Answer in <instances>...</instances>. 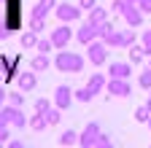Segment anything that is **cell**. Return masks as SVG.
Returning a JSON list of instances; mask_svg holds the SVG:
<instances>
[{
    "label": "cell",
    "instance_id": "ac0fdd59",
    "mask_svg": "<svg viewBox=\"0 0 151 148\" xmlns=\"http://www.w3.org/2000/svg\"><path fill=\"white\" fill-rule=\"evenodd\" d=\"M60 145L68 148V145H78V132L76 129H65V132L60 135Z\"/></svg>",
    "mask_w": 151,
    "mask_h": 148
},
{
    "label": "cell",
    "instance_id": "277c9868",
    "mask_svg": "<svg viewBox=\"0 0 151 148\" xmlns=\"http://www.w3.org/2000/svg\"><path fill=\"white\" fill-rule=\"evenodd\" d=\"M97 38H100V24H94L89 19H84L81 27L76 30V41H78L81 46H89L92 41H97Z\"/></svg>",
    "mask_w": 151,
    "mask_h": 148
},
{
    "label": "cell",
    "instance_id": "e575fe53",
    "mask_svg": "<svg viewBox=\"0 0 151 148\" xmlns=\"http://www.w3.org/2000/svg\"><path fill=\"white\" fill-rule=\"evenodd\" d=\"M6 100H8V92H6V86H0V108L6 105Z\"/></svg>",
    "mask_w": 151,
    "mask_h": 148
},
{
    "label": "cell",
    "instance_id": "7c38bea8",
    "mask_svg": "<svg viewBox=\"0 0 151 148\" xmlns=\"http://www.w3.org/2000/svg\"><path fill=\"white\" fill-rule=\"evenodd\" d=\"M132 76V62H111L108 65V78H129Z\"/></svg>",
    "mask_w": 151,
    "mask_h": 148
},
{
    "label": "cell",
    "instance_id": "8fae6325",
    "mask_svg": "<svg viewBox=\"0 0 151 148\" xmlns=\"http://www.w3.org/2000/svg\"><path fill=\"white\" fill-rule=\"evenodd\" d=\"M38 86V78H35V70H24V73H16V89H22L24 94H30V92Z\"/></svg>",
    "mask_w": 151,
    "mask_h": 148
},
{
    "label": "cell",
    "instance_id": "ba28073f",
    "mask_svg": "<svg viewBox=\"0 0 151 148\" xmlns=\"http://www.w3.org/2000/svg\"><path fill=\"white\" fill-rule=\"evenodd\" d=\"M100 124L97 121H89L86 127H84V132L78 135V145L81 148H94V143H97V137H100Z\"/></svg>",
    "mask_w": 151,
    "mask_h": 148
},
{
    "label": "cell",
    "instance_id": "4fadbf2b",
    "mask_svg": "<svg viewBox=\"0 0 151 148\" xmlns=\"http://www.w3.org/2000/svg\"><path fill=\"white\" fill-rule=\"evenodd\" d=\"M57 8V0H38V3L32 6L30 16H41V19H49V14Z\"/></svg>",
    "mask_w": 151,
    "mask_h": 148
},
{
    "label": "cell",
    "instance_id": "ffe728a7",
    "mask_svg": "<svg viewBox=\"0 0 151 148\" xmlns=\"http://www.w3.org/2000/svg\"><path fill=\"white\" fill-rule=\"evenodd\" d=\"M57 46H54V41L51 38H38V43H35V51L38 54H51Z\"/></svg>",
    "mask_w": 151,
    "mask_h": 148
},
{
    "label": "cell",
    "instance_id": "d590c367",
    "mask_svg": "<svg viewBox=\"0 0 151 148\" xmlns=\"http://www.w3.org/2000/svg\"><path fill=\"white\" fill-rule=\"evenodd\" d=\"M6 145H8V148H24V143H22V140H8Z\"/></svg>",
    "mask_w": 151,
    "mask_h": 148
},
{
    "label": "cell",
    "instance_id": "d6a6232c",
    "mask_svg": "<svg viewBox=\"0 0 151 148\" xmlns=\"http://www.w3.org/2000/svg\"><path fill=\"white\" fill-rule=\"evenodd\" d=\"M78 6H81L84 11H92L94 6H97V0H78Z\"/></svg>",
    "mask_w": 151,
    "mask_h": 148
},
{
    "label": "cell",
    "instance_id": "6da1fadb",
    "mask_svg": "<svg viewBox=\"0 0 151 148\" xmlns=\"http://www.w3.org/2000/svg\"><path fill=\"white\" fill-rule=\"evenodd\" d=\"M54 67L60 73H81L86 67V59L81 57L78 51H68V49H60L54 57Z\"/></svg>",
    "mask_w": 151,
    "mask_h": 148
},
{
    "label": "cell",
    "instance_id": "74e56055",
    "mask_svg": "<svg viewBox=\"0 0 151 148\" xmlns=\"http://www.w3.org/2000/svg\"><path fill=\"white\" fill-rule=\"evenodd\" d=\"M146 127H148V129H151V119H148V121H146Z\"/></svg>",
    "mask_w": 151,
    "mask_h": 148
},
{
    "label": "cell",
    "instance_id": "52a82bcc",
    "mask_svg": "<svg viewBox=\"0 0 151 148\" xmlns=\"http://www.w3.org/2000/svg\"><path fill=\"white\" fill-rule=\"evenodd\" d=\"M3 110H6V116H8V124L14 127V129H24V127H30V119L24 116V110L22 108H16V105H3Z\"/></svg>",
    "mask_w": 151,
    "mask_h": 148
},
{
    "label": "cell",
    "instance_id": "4316f807",
    "mask_svg": "<svg viewBox=\"0 0 151 148\" xmlns=\"http://www.w3.org/2000/svg\"><path fill=\"white\" fill-rule=\"evenodd\" d=\"M30 30H35L38 35H41L46 30V19H41V16H30Z\"/></svg>",
    "mask_w": 151,
    "mask_h": 148
},
{
    "label": "cell",
    "instance_id": "e0dca14e",
    "mask_svg": "<svg viewBox=\"0 0 151 148\" xmlns=\"http://www.w3.org/2000/svg\"><path fill=\"white\" fill-rule=\"evenodd\" d=\"M46 127H49L46 113H38V110H35V116H30V129H35V132H43Z\"/></svg>",
    "mask_w": 151,
    "mask_h": 148
},
{
    "label": "cell",
    "instance_id": "9c48e42d",
    "mask_svg": "<svg viewBox=\"0 0 151 148\" xmlns=\"http://www.w3.org/2000/svg\"><path fill=\"white\" fill-rule=\"evenodd\" d=\"M119 16L124 19V24H127V27H140V24H143V16H146V14H143V11H140L135 3H127V6L122 8V14H119Z\"/></svg>",
    "mask_w": 151,
    "mask_h": 148
},
{
    "label": "cell",
    "instance_id": "8d00e7d4",
    "mask_svg": "<svg viewBox=\"0 0 151 148\" xmlns=\"http://www.w3.org/2000/svg\"><path fill=\"white\" fill-rule=\"evenodd\" d=\"M146 105H148V110H151V94H148V100H146Z\"/></svg>",
    "mask_w": 151,
    "mask_h": 148
},
{
    "label": "cell",
    "instance_id": "5bb4252c",
    "mask_svg": "<svg viewBox=\"0 0 151 148\" xmlns=\"http://www.w3.org/2000/svg\"><path fill=\"white\" fill-rule=\"evenodd\" d=\"M105 84H108V78L103 76V73H92V76H89V81H86V89L92 92V94H94V97H97V94H100V92L105 89Z\"/></svg>",
    "mask_w": 151,
    "mask_h": 148
},
{
    "label": "cell",
    "instance_id": "4dcf8cb0",
    "mask_svg": "<svg viewBox=\"0 0 151 148\" xmlns=\"http://www.w3.org/2000/svg\"><path fill=\"white\" fill-rule=\"evenodd\" d=\"M124 6H127V0H113V3H111V14H122Z\"/></svg>",
    "mask_w": 151,
    "mask_h": 148
},
{
    "label": "cell",
    "instance_id": "f546056e",
    "mask_svg": "<svg viewBox=\"0 0 151 148\" xmlns=\"http://www.w3.org/2000/svg\"><path fill=\"white\" fill-rule=\"evenodd\" d=\"M49 108H51V102H49L46 97H38V100H35V110H38V113H46Z\"/></svg>",
    "mask_w": 151,
    "mask_h": 148
},
{
    "label": "cell",
    "instance_id": "44dd1931",
    "mask_svg": "<svg viewBox=\"0 0 151 148\" xmlns=\"http://www.w3.org/2000/svg\"><path fill=\"white\" fill-rule=\"evenodd\" d=\"M35 43H38V32L35 30H24L22 32V46L24 49H35Z\"/></svg>",
    "mask_w": 151,
    "mask_h": 148
},
{
    "label": "cell",
    "instance_id": "1f68e13d",
    "mask_svg": "<svg viewBox=\"0 0 151 148\" xmlns=\"http://www.w3.org/2000/svg\"><path fill=\"white\" fill-rule=\"evenodd\" d=\"M11 137V127H0V143H8Z\"/></svg>",
    "mask_w": 151,
    "mask_h": 148
},
{
    "label": "cell",
    "instance_id": "3957f363",
    "mask_svg": "<svg viewBox=\"0 0 151 148\" xmlns=\"http://www.w3.org/2000/svg\"><path fill=\"white\" fill-rule=\"evenodd\" d=\"M54 14H57V19L60 22H78L81 19V14H84V8L78 6V3H57V8H54Z\"/></svg>",
    "mask_w": 151,
    "mask_h": 148
},
{
    "label": "cell",
    "instance_id": "8992f818",
    "mask_svg": "<svg viewBox=\"0 0 151 148\" xmlns=\"http://www.w3.org/2000/svg\"><path fill=\"white\" fill-rule=\"evenodd\" d=\"M105 92H108V97H129V94H132L129 78H108Z\"/></svg>",
    "mask_w": 151,
    "mask_h": 148
},
{
    "label": "cell",
    "instance_id": "f1b7e54d",
    "mask_svg": "<svg viewBox=\"0 0 151 148\" xmlns=\"http://www.w3.org/2000/svg\"><path fill=\"white\" fill-rule=\"evenodd\" d=\"M140 43H143L146 54L151 57V27H148V30H143V35H140Z\"/></svg>",
    "mask_w": 151,
    "mask_h": 148
},
{
    "label": "cell",
    "instance_id": "9a60e30c",
    "mask_svg": "<svg viewBox=\"0 0 151 148\" xmlns=\"http://www.w3.org/2000/svg\"><path fill=\"white\" fill-rule=\"evenodd\" d=\"M127 57H129V62H132V65H140L143 59H148V54H146L143 43H132V46L127 49Z\"/></svg>",
    "mask_w": 151,
    "mask_h": 148
},
{
    "label": "cell",
    "instance_id": "836d02e7",
    "mask_svg": "<svg viewBox=\"0 0 151 148\" xmlns=\"http://www.w3.org/2000/svg\"><path fill=\"white\" fill-rule=\"evenodd\" d=\"M138 8L143 14H151V0H138Z\"/></svg>",
    "mask_w": 151,
    "mask_h": 148
},
{
    "label": "cell",
    "instance_id": "484cf974",
    "mask_svg": "<svg viewBox=\"0 0 151 148\" xmlns=\"http://www.w3.org/2000/svg\"><path fill=\"white\" fill-rule=\"evenodd\" d=\"M148 119H151V110H148V105H140V108L135 110V121H138V124H146Z\"/></svg>",
    "mask_w": 151,
    "mask_h": 148
},
{
    "label": "cell",
    "instance_id": "5b68a950",
    "mask_svg": "<svg viewBox=\"0 0 151 148\" xmlns=\"http://www.w3.org/2000/svg\"><path fill=\"white\" fill-rule=\"evenodd\" d=\"M49 38L54 41V46H57V49H68V43L76 38V32L70 30V24H68V22H62L60 27H54V30H51Z\"/></svg>",
    "mask_w": 151,
    "mask_h": 148
},
{
    "label": "cell",
    "instance_id": "f35d334b",
    "mask_svg": "<svg viewBox=\"0 0 151 148\" xmlns=\"http://www.w3.org/2000/svg\"><path fill=\"white\" fill-rule=\"evenodd\" d=\"M127 3H135V6H138V0H127Z\"/></svg>",
    "mask_w": 151,
    "mask_h": 148
},
{
    "label": "cell",
    "instance_id": "d4e9b609",
    "mask_svg": "<svg viewBox=\"0 0 151 148\" xmlns=\"http://www.w3.org/2000/svg\"><path fill=\"white\" fill-rule=\"evenodd\" d=\"M73 94H76V100H78V102H92V100H94V94H92V92H89L86 86H81V89H76Z\"/></svg>",
    "mask_w": 151,
    "mask_h": 148
},
{
    "label": "cell",
    "instance_id": "2e32d148",
    "mask_svg": "<svg viewBox=\"0 0 151 148\" xmlns=\"http://www.w3.org/2000/svg\"><path fill=\"white\" fill-rule=\"evenodd\" d=\"M51 65H54V62L49 59V54H35V57L30 59V67H32L35 73H46Z\"/></svg>",
    "mask_w": 151,
    "mask_h": 148
},
{
    "label": "cell",
    "instance_id": "30bf717a",
    "mask_svg": "<svg viewBox=\"0 0 151 148\" xmlns=\"http://www.w3.org/2000/svg\"><path fill=\"white\" fill-rule=\"evenodd\" d=\"M73 100H76V94H73V89H70V86L62 84V86H57V89H54V105H57V108L68 110V108L73 105Z\"/></svg>",
    "mask_w": 151,
    "mask_h": 148
},
{
    "label": "cell",
    "instance_id": "83f0119b",
    "mask_svg": "<svg viewBox=\"0 0 151 148\" xmlns=\"http://www.w3.org/2000/svg\"><path fill=\"white\" fill-rule=\"evenodd\" d=\"M94 148H113V140H111V135L100 132V137H97V143H94Z\"/></svg>",
    "mask_w": 151,
    "mask_h": 148
},
{
    "label": "cell",
    "instance_id": "d6986e66",
    "mask_svg": "<svg viewBox=\"0 0 151 148\" xmlns=\"http://www.w3.org/2000/svg\"><path fill=\"white\" fill-rule=\"evenodd\" d=\"M86 19H89V22H94V24H103V22H108V11H105V8H100V6H94V8L89 11Z\"/></svg>",
    "mask_w": 151,
    "mask_h": 148
},
{
    "label": "cell",
    "instance_id": "603a6c76",
    "mask_svg": "<svg viewBox=\"0 0 151 148\" xmlns=\"http://www.w3.org/2000/svg\"><path fill=\"white\" fill-rule=\"evenodd\" d=\"M138 86L146 89V92H151V67L140 70V76H138Z\"/></svg>",
    "mask_w": 151,
    "mask_h": 148
},
{
    "label": "cell",
    "instance_id": "cb8c5ba5",
    "mask_svg": "<svg viewBox=\"0 0 151 148\" xmlns=\"http://www.w3.org/2000/svg\"><path fill=\"white\" fill-rule=\"evenodd\" d=\"M8 102L16 105V108H24V92L16 89V92H8Z\"/></svg>",
    "mask_w": 151,
    "mask_h": 148
},
{
    "label": "cell",
    "instance_id": "7402d4cb",
    "mask_svg": "<svg viewBox=\"0 0 151 148\" xmlns=\"http://www.w3.org/2000/svg\"><path fill=\"white\" fill-rule=\"evenodd\" d=\"M46 119H49V127H57V124L62 121V108H57V105L49 108V110H46Z\"/></svg>",
    "mask_w": 151,
    "mask_h": 148
},
{
    "label": "cell",
    "instance_id": "ab89813d",
    "mask_svg": "<svg viewBox=\"0 0 151 148\" xmlns=\"http://www.w3.org/2000/svg\"><path fill=\"white\" fill-rule=\"evenodd\" d=\"M148 67H151V57H148Z\"/></svg>",
    "mask_w": 151,
    "mask_h": 148
},
{
    "label": "cell",
    "instance_id": "7a4b0ae2",
    "mask_svg": "<svg viewBox=\"0 0 151 148\" xmlns=\"http://www.w3.org/2000/svg\"><path fill=\"white\" fill-rule=\"evenodd\" d=\"M108 43L103 41V38H97V41H92L89 46H86V59L94 65V67H100V65H105L108 62Z\"/></svg>",
    "mask_w": 151,
    "mask_h": 148
}]
</instances>
